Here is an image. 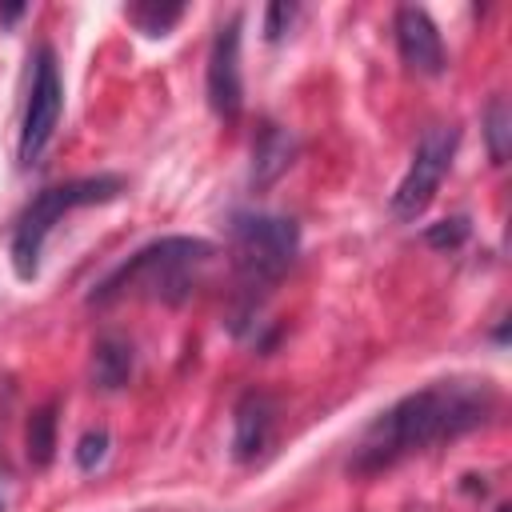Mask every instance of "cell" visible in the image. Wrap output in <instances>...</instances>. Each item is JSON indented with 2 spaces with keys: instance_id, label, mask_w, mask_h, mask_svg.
<instances>
[{
  "instance_id": "6da1fadb",
  "label": "cell",
  "mask_w": 512,
  "mask_h": 512,
  "mask_svg": "<svg viewBox=\"0 0 512 512\" xmlns=\"http://www.w3.org/2000/svg\"><path fill=\"white\" fill-rule=\"evenodd\" d=\"M496 412V392L484 380H436L420 392L400 396L388 412H380L360 444L352 448L348 472L372 476L400 464L412 452H428L432 444L456 440L480 428Z\"/></svg>"
},
{
  "instance_id": "7a4b0ae2",
  "label": "cell",
  "mask_w": 512,
  "mask_h": 512,
  "mask_svg": "<svg viewBox=\"0 0 512 512\" xmlns=\"http://www.w3.org/2000/svg\"><path fill=\"white\" fill-rule=\"evenodd\" d=\"M212 256H216L212 240H200V236H160V240L136 248L128 260H120L88 292V304L92 308H112V304H124V300L184 304L200 288Z\"/></svg>"
},
{
  "instance_id": "3957f363",
  "label": "cell",
  "mask_w": 512,
  "mask_h": 512,
  "mask_svg": "<svg viewBox=\"0 0 512 512\" xmlns=\"http://www.w3.org/2000/svg\"><path fill=\"white\" fill-rule=\"evenodd\" d=\"M232 272H236V304H232V332H248L260 324L264 300L284 280L300 252V224L292 216L272 212H236L232 228Z\"/></svg>"
},
{
  "instance_id": "277c9868",
  "label": "cell",
  "mask_w": 512,
  "mask_h": 512,
  "mask_svg": "<svg viewBox=\"0 0 512 512\" xmlns=\"http://www.w3.org/2000/svg\"><path fill=\"white\" fill-rule=\"evenodd\" d=\"M120 192H124V176H116V172L76 176V180L40 188V192L24 204V212L16 216L12 244H8L12 272H16L20 280H36V272H40V252H44V244H48V232L60 224V216H68L72 208L108 204V200H116Z\"/></svg>"
},
{
  "instance_id": "5b68a950",
  "label": "cell",
  "mask_w": 512,
  "mask_h": 512,
  "mask_svg": "<svg viewBox=\"0 0 512 512\" xmlns=\"http://www.w3.org/2000/svg\"><path fill=\"white\" fill-rule=\"evenodd\" d=\"M456 144H460V132L452 124H436L428 128L416 148H412V160H408V172L400 176L396 192H392V216L396 220H416L424 216V208L436 200L440 192V180L448 176L452 168V156H456Z\"/></svg>"
},
{
  "instance_id": "8992f818",
  "label": "cell",
  "mask_w": 512,
  "mask_h": 512,
  "mask_svg": "<svg viewBox=\"0 0 512 512\" xmlns=\"http://www.w3.org/2000/svg\"><path fill=\"white\" fill-rule=\"evenodd\" d=\"M60 112H64L60 64H56L52 44H40L36 48V60H32V84H28L24 120H20V164L24 168H32L44 156V148L52 144L56 124H60Z\"/></svg>"
},
{
  "instance_id": "52a82bcc",
  "label": "cell",
  "mask_w": 512,
  "mask_h": 512,
  "mask_svg": "<svg viewBox=\"0 0 512 512\" xmlns=\"http://www.w3.org/2000/svg\"><path fill=\"white\" fill-rule=\"evenodd\" d=\"M240 12H232L212 44H208V64H204V92H208V108L220 120H236L244 108V80H240Z\"/></svg>"
},
{
  "instance_id": "ba28073f",
  "label": "cell",
  "mask_w": 512,
  "mask_h": 512,
  "mask_svg": "<svg viewBox=\"0 0 512 512\" xmlns=\"http://www.w3.org/2000/svg\"><path fill=\"white\" fill-rule=\"evenodd\" d=\"M392 32H396V48H400V60L408 72L416 76H440L448 56H444V40H440V28L432 24V16L424 8H396V20H392Z\"/></svg>"
},
{
  "instance_id": "9c48e42d",
  "label": "cell",
  "mask_w": 512,
  "mask_h": 512,
  "mask_svg": "<svg viewBox=\"0 0 512 512\" xmlns=\"http://www.w3.org/2000/svg\"><path fill=\"white\" fill-rule=\"evenodd\" d=\"M276 432V400L268 392H244L232 408V460L236 464H256Z\"/></svg>"
},
{
  "instance_id": "30bf717a",
  "label": "cell",
  "mask_w": 512,
  "mask_h": 512,
  "mask_svg": "<svg viewBox=\"0 0 512 512\" xmlns=\"http://www.w3.org/2000/svg\"><path fill=\"white\" fill-rule=\"evenodd\" d=\"M292 160H296V136L280 124H264L252 144V176H248L252 188L264 192L268 184H276L292 168Z\"/></svg>"
},
{
  "instance_id": "8fae6325",
  "label": "cell",
  "mask_w": 512,
  "mask_h": 512,
  "mask_svg": "<svg viewBox=\"0 0 512 512\" xmlns=\"http://www.w3.org/2000/svg\"><path fill=\"white\" fill-rule=\"evenodd\" d=\"M132 368H136V352H132V340L108 332L92 344V388L100 392H120L128 380H132Z\"/></svg>"
},
{
  "instance_id": "7c38bea8",
  "label": "cell",
  "mask_w": 512,
  "mask_h": 512,
  "mask_svg": "<svg viewBox=\"0 0 512 512\" xmlns=\"http://www.w3.org/2000/svg\"><path fill=\"white\" fill-rule=\"evenodd\" d=\"M24 448H28V464L32 468H48L56 456V404H44L28 416L24 428Z\"/></svg>"
},
{
  "instance_id": "4fadbf2b",
  "label": "cell",
  "mask_w": 512,
  "mask_h": 512,
  "mask_svg": "<svg viewBox=\"0 0 512 512\" xmlns=\"http://www.w3.org/2000/svg\"><path fill=\"white\" fill-rule=\"evenodd\" d=\"M124 16H128V24L136 28V32H144V36H168L176 24H180V16H184V4H156V0H148V4H132V8H124Z\"/></svg>"
},
{
  "instance_id": "5bb4252c",
  "label": "cell",
  "mask_w": 512,
  "mask_h": 512,
  "mask_svg": "<svg viewBox=\"0 0 512 512\" xmlns=\"http://www.w3.org/2000/svg\"><path fill=\"white\" fill-rule=\"evenodd\" d=\"M508 124H512V120H508V100H504V96H492V104H488V112H484V136H488V156H492V164H504V156H508V136H512Z\"/></svg>"
},
{
  "instance_id": "9a60e30c",
  "label": "cell",
  "mask_w": 512,
  "mask_h": 512,
  "mask_svg": "<svg viewBox=\"0 0 512 512\" xmlns=\"http://www.w3.org/2000/svg\"><path fill=\"white\" fill-rule=\"evenodd\" d=\"M108 444H112V436H108V428H88L80 440H76V468L80 472H96L100 464H104V456H108Z\"/></svg>"
},
{
  "instance_id": "2e32d148",
  "label": "cell",
  "mask_w": 512,
  "mask_h": 512,
  "mask_svg": "<svg viewBox=\"0 0 512 512\" xmlns=\"http://www.w3.org/2000/svg\"><path fill=\"white\" fill-rule=\"evenodd\" d=\"M468 232H472V224H468V216H448V220H436V224H428V232H424V240H428V248H460L464 240H468Z\"/></svg>"
},
{
  "instance_id": "e0dca14e",
  "label": "cell",
  "mask_w": 512,
  "mask_h": 512,
  "mask_svg": "<svg viewBox=\"0 0 512 512\" xmlns=\"http://www.w3.org/2000/svg\"><path fill=\"white\" fill-rule=\"evenodd\" d=\"M300 16V4H268L264 8V40H284V32L292 28V20Z\"/></svg>"
},
{
  "instance_id": "ac0fdd59",
  "label": "cell",
  "mask_w": 512,
  "mask_h": 512,
  "mask_svg": "<svg viewBox=\"0 0 512 512\" xmlns=\"http://www.w3.org/2000/svg\"><path fill=\"white\" fill-rule=\"evenodd\" d=\"M28 8L24 4H8V8H0V24H12V20H20Z\"/></svg>"
},
{
  "instance_id": "d6986e66",
  "label": "cell",
  "mask_w": 512,
  "mask_h": 512,
  "mask_svg": "<svg viewBox=\"0 0 512 512\" xmlns=\"http://www.w3.org/2000/svg\"><path fill=\"white\" fill-rule=\"evenodd\" d=\"M0 512H8V500H4V476H0Z\"/></svg>"
}]
</instances>
